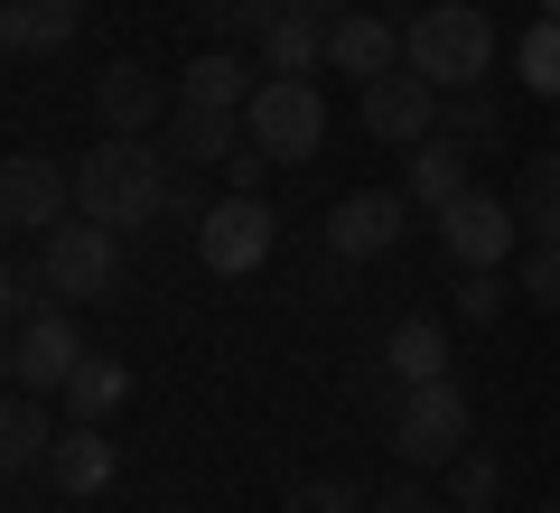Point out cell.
I'll use <instances>...</instances> for the list:
<instances>
[{"label":"cell","instance_id":"1","mask_svg":"<svg viewBox=\"0 0 560 513\" xmlns=\"http://www.w3.org/2000/svg\"><path fill=\"white\" fill-rule=\"evenodd\" d=\"M168 178H178L168 150L103 131V150H84V168H75V215L113 224V234H140L150 215H168Z\"/></svg>","mask_w":560,"mask_h":513},{"label":"cell","instance_id":"2","mask_svg":"<svg viewBox=\"0 0 560 513\" xmlns=\"http://www.w3.org/2000/svg\"><path fill=\"white\" fill-rule=\"evenodd\" d=\"M401 66H420L440 94H467L495 66V20L477 0H420V20L401 28Z\"/></svg>","mask_w":560,"mask_h":513},{"label":"cell","instance_id":"3","mask_svg":"<svg viewBox=\"0 0 560 513\" xmlns=\"http://www.w3.org/2000/svg\"><path fill=\"white\" fill-rule=\"evenodd\" d=\"M243 140L271 150L280 168L318 159V140H327V94H318L308 75H261V94L243 103Z\"/></svg>","mask_w":560,"mask_h":513},{"label":"cell","instance_id":"4","mask_svg":"<svg viewBox=\"0 0 560 513\" xmlns=\"http://www.w3.org/2000/svg\"><path fill=\"white\" fill-rule=\"evenodd\" d=\"M38 261H47V290H57V308H75V299H103L121 280V234L94 215H66L57 234H38Z\"/></svg>","mask_w":560,"mask_h":513},{"label":"cell","instance_id":"5","mask_svg":"<svg viewBox=\"0 0 560 513\" xmlns=\"http://www.w3.org/2000/svg\"><path fill=\"white\" fill-rule=\"evenodd\" d=\"M467 448V393L458 383H401L393 401V457L401 467H448Z\"/></svg>","mask_w":560,"mask_h":513},{"label":"cell","instance_id":"6","mask_svg":"<svg viewBox=\"0 0 560 513\" xmlns=\"http://www.w3.org/2000/svg\"><path fill=\"white\" fill-rule=\"evenodd\" d=\"M271 243H280V215H271L261 197H234V187H224V197L197 215V261H206L215 280L261 271V261H271Z\"/></svg>","mask_w":560,"mask_h":513},{"label":"cell","instance_id":"7","mask_svg":"<svg viewBox=\"0 0 560 513\" xmlns=\"http://www.w3.org/2000/svg\"><path fill=\"white\" fill-rule=\"evenodd\" d=\"M440 84L420 75V66H393V75H374V84H355V121L383 140V150H420V140L440 131Z\"/></svg>","mask_w":560,"mask_h":513},{"label":"cell","instance_id":"8","mask_svg":"<svg viewBox=\"0 0 560 513\" xmlns=\"http://www.w3.org/2000/svg\"><path fill=\"white\" fill-rule=\"evenodd\" d=\"M94 355L75 336V317L66 308H38V317H20L10 327V393H66V374Z\"/></svg>","mask_w":560,"mask_h":513},{"label":"cell","instance_id":"9","mask_svg":"<svg viewBox=\"0 0 560 513\" xmlns=\"http://www.w3.org/2000/svg\"><path fill=\"white\" fill-rule=\"evenodd\" d=\"M0 215L20 224V234H57L75 215V168H57L47 150H20L0 168Z\"/></svg>","mask_w":560,"mask_h":513},{"label":"cell","instance_id":"10","mask_svg":"<svg viewBox=\"0 0 560 513\" xmlns=\"http://www.w3.org/2000/svg\"><path fill=\"white\" fill-rule=\"evenodd\" d=\"M514 234H523V215L504 197H486V187H467V197L440 206V243L458 253V271H495V261L514 253Z\"/></svg>","mask_w":560,"mask_h":513},{"label":"cell","instance_id":"11","mask_svg":"<svg viewBox=\"0 0 560 513\" xmlns=\"http://www.w3.org/2000/svg\"><path fill=\"white\" fill-rule=\"evenodd\" d=\"M401 215H411L401 187H355V197H337V215H327V253H337V261L393 253V243H401Z\"/></svg>","mask_w":560,"mask_h":513},{"label":"cell","instance_id":"12","mask_svg":"<svg viewBox=\"0 0 560 513\" xmlns=\"http://www.w3.org/2000/svg\"><path fill=\"white\" fill-rule=\"evenodd\" d=\"M94 113H103V131H121V140H150L168 113H178V103L160 94V75H150L140 57H113V66L94 75Z\"/></svg>","mask_w":560,"mask_h":513},{"label":"cell","instance_id":"13","mask_svg":"<svg viewBox=\"0 0 560 513\" xmlns=\"http://www.w3.org/2000/svg\"><path fill=\"white\" fill-rule=\"evenodd\" d=\"M327 66H337V75H355V84L393 75V66H401V28L374 20V10H346V20H327Z\"/></svg>","mask_w":560,"mask_h":513},{"label":"cell","instance_id":"14","mask_svg":"<svg viewBox=\"0 0 560 513\" xmlns=\"http://www.w3.org/2000/svg\"><path fill=\"white\" fill-rule=\"evenodd\" d=\"M160 150L187 159V168H206V159H234V150H243V113H224V103H178V113L160 121Z\"/></svg>","mask_w":560,"mask_h":513},{"label":"cell","instance_id":"15","mask_svg":"<svg viewBox=\"0 0 560 513\" xmlns=\"http://www.w3.org/2000/svg\"><path fill=\"white\" fill-rule=\"evenodd\" d=\"M113 439H103V420H66L57 448H47V476H57V494H103L113 486Z\"/></svg>","mask_w":560,"mask_h":513},{"label":"cell","instance_id":"16","mask_svg":"<svg viewBox=\"0 0 560 513\" xmlns=\"http://www.w3.org/2000/svg\"><path fill=\"white\" fill-rule=\"evenodd\" d=\"M75 28H84V0H0V38H10V57H57Z\"/></svg>","mask_w":560,"mask_h":513},{"label":"cell","instance_id":"17","mask_svg":"<svg viewBox=\"0 0 560 513\" xmlns=\"http://www.w3.org/2000/svg\"><path fill=\"white\" fill-rule=\"evenodd\" d=\"M383 374L393 383H448V317H393Z\"/></svg>","mask_w":560,"mask_h":513},{"label":"cell","instance_id":"18","mask_svg":"<svg viewBox=\"0 0 560 513\" xmlns=\"http://www.w3.org/2000/svg\"><path fill=\"white\" fill-rule=\"evenodd\" d=\"M401 197H411V206H430V215H440L448 197H467V140L430 131V140L411 150V168H401Z\"/></svg>","mask_w":560,"mask_h":513},{"label":"cell","instance_id":"19","mask_svg":"<svg viewBox=\"0 0 560 513\" xmlns=\"http://www.w3.org/2000/svg\"><path fill=\"white\" fill-rule=\"evenodd\" d=\"M318 66H327V20H308V10L261 20V75H318Z\"/></svg>","mask_w":560,"mask_h":513},{"label":"cell","instance_id":"20","mask_svg":"<svg viewBox=\"0 0 560 513\" xmlns=\"http://www.w3.org/2000/svg\"><path fill=\"white\" fill-rule=\"evenodd\" d=\"M253 94H261V75L234 47H197V66H187V84H178V103H224V113H243Z\"/></svg>","mask_w":560,"mask_h":513},{"label":"cell","instance_id":"21","mask_svg":"<svg viewBox=\"0 0 560 513\" xmlns=\"http://www.w3.org/2000/svg\"><path fill=\"white\" fill-rule=\"evenodd\" d=\"M514 215H523V234H533V243H560V140L523 159V178H514Z\"/></svg>","mask_w":560,"mask_h":513},{"label":"cell","instance_id":"22","mask_svg":"<svg viewBox=\"0 0 560 513\" xmlns=\"http://www.w3.org/2000/svg\"><path fill=\"white\" fill-rule=\"evenodd\" d=\"M121 401H131V364H113V355H84L75 374H66V411H75V420H113Z\"/></svg>","mask_w":560,"mask_h":513},{"label":"cell","instance_id":"23","mask_svg":"<svg viewBox=\"0 0 560 513\" xmlns=\"http://www.w3.org/2000/svg\"><path fill=\"white\" fill-rule=\"evenodd\" d=\"M47 448H57V420L38 411V393H10V411H0V467H47Z\"/></svg>","mask_w":560,"mask_h":513},{"label":"cell","instance_id":"24","mask_svg":"<svg viewBox=\"0 0 560 513\" xmlns=\"http://www.w3.org/2000/svg\"><path fill=\"white\" fill-rule=\"evenodd\" d=\"M514 75L533 84L541 103H560V20H533V28L514 38Z\"/></svg>","mask_w":560,"mask_h":513},{"label":"cell","instance_id":"25","mask_svg":"<svg viewBox=\"0 0 560 513\" xmlns=\"http://www.w3.org/2000/svg\"><path fill=\"white\" fill-rule=\"evenodd\" d=\"M440 476H448V504H458V513H486V504H495V486H504V467L486 448H458Z\"/></svg>","mask_w":560,"mask_h":513},{"label":"cell","instance_id":"26","mask_svg":"<svg viewBox=\"0 0 560 513\" xmlns=\"http://www.w3.org/2000/svg\"><path fill=\"white\" fill-rule=\"evenodd\" d=\"M440 131H448V140H495L504 113H495V94H486V84H467V94L440 103Z\"/></svg>","mask_w":560,"mask_h":513},{"label":"cell","instance_id":"27","mask_svg":"<svg viewBox=\"0 0 560 513\" xmlns=\"http://www.w3.org/2000/svg\"><path fill=\"white\" fill-rule=\"evenodd\" d=\"M280 10H308V20H346L355 0H215V20H234V28H261V20H280Z\"/></svg>","mask_w":560,"mask_h":513},{"label":"cell","instance_id":"28","mask_svg":"<svg viewBox=\"0 0 560 513\" xmlns=\"http://www.w3.org/2000/svg\"><path fill=\"white\" fill-rule=\"evenodd\" d=\"M47 261H10V271H0V308H10V327H20V317H38L47 308Z\"/></svg>","mask_w":560,"mask_h":513},{"label":"cell","instance_id":"29","mask_svg":"<svg viewBox=\"0 0 560 513\" xmlns=\"http://www.w3.org/2000/svg\"><path fill=\"white\" fill-rule=\"evenodd\" d=\"M495 308H504V280L495 271H467L458 290H448V317H458V327H486Z\"/></svg>","mask_w":560,"mask_h":513},{"label":"cell","instance_id":"30","mask_svg":"<svg viewBox=\"0 0 560 513\" xmlns=\"http://www.w3.org/2000/svg\"><path fill=\"white\" fill-rule=\"evenodd\" d=\"M514 280H523V299H533V308H551V317H560V243H533Z\"/></svg>","mask_w":560,"mask_h":513},{"label":"cell","instance_id":"31","mask_svg":"<svg viewBox=\"0 0 560 513\" xmlns=\"http://www.w3.org/2000/svg\"><path fill=\"white\" fill-rule=\"evenodd\" d=\"M280 513H374V504H355V486H337V476H308Z\"/></svg>","mask_w":560,"mask_h":513},{"label":"cell","instance_id":"32","mask_svg":"<svg viewBox=\"0 0 560 513\" xmlns=\"http://www.w3.org/2000/svg\"><path fill=\"white\" fill-rule=\"evenodd\" d=\"M224 168V187H234V197H261V168H271V150H253V140H243L234 159H215Z\"/></svg>","mask_w":560,"mask_h":513},{"label":"cell","instance_id":"33","mask_svg":"<svg viewBox=\"0 0 560 513\" xmlns=\"http://www.w3.org/2000/svg\"><path fill=\"white\" fill-rule=\"evenodd\" d=\"M374 513H430V494H420V476H393V486L374 494Z\"/></svg>","mask_w":560,"mask_h":513},{"label":"cell","instance_id":"34","mask_svg":"<svg viewBox=\"0 0 560 513\" xmlns=\"http://www.w3.org/2000/svg\"><path fill=\"white\" fill-rule=\"evenodd\" d=\"M541 20H560V0H541Z\"/></svg>","mask_w":560,"mask_h":513},{"label":"cell","instance_id":"35","mask_svg":"<svg viewBox=\"0 0 560 513\" xmlns=\"http://www.w3.org/2000/svg\"><path fill=\"white\" fill-rule=\"evenodd\" d=\"M533 513H560V504H533Z\"/></svg>","mask_w":560,"mask_h":513},{"label":"cell","instance_id":"36","mask_svg":"<svg viewBox=\"0 0 560 513\" xmlns=\"http://www.w3.org/2000/svg\"><path fill=\"white\" fill-rule=\"evenodd\" d=\"M551 140H560V131H551Z\"/></svg>","mask_w":560,"mask_h":513}]
</instances>
